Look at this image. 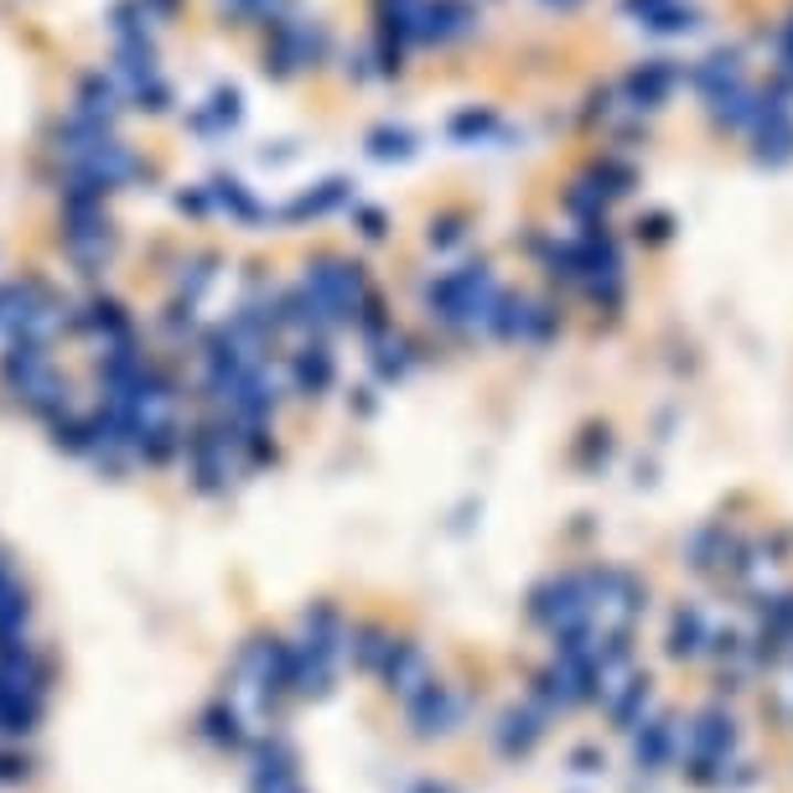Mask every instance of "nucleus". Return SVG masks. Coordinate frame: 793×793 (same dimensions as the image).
<instances>
[{"label": "nucleus", "mask_w": 793, "mask_h": 793, "mask_svg": "<svg viewBox=\"0 0 793 793\" xmlns=\"http://www.w3.org/2000/svg\"><path fill=\"white\" fill-rule=\"evenodd\" d=\"M675 84H685V63H675V57H648V63H638V68L623 78V109L654 115V109H664V99L675 94Z\"/></svg>", "instance_id": "obj_1"}, {"label": "nucleus", "mask_w": 793, "mask_h": 793, "mask_svg": "<svg viewBox=\"0 0 793 793\" xmlns=\"http://www.w3.org/2000/svg\"><path fill=\"white\" fill-rule=\"evenodd\" d=\"M477 32L473 0H421L415 11V42H456Z\"/></svg>", "instance_id": "obj_2"}, {"label": "nucleus", "mask_w": 793, "mask_h": 793, "mask_svg": "<svg viewBox=\"0 0 793 793\" xmlns=\"http://www.w3.org/2000/svg\"><path fill=\"white\" fill-rule=\"evenodd\" d=\"M762 94H768V88H762ZM752 140H758V161H768V167L793 161V115H789V104L768 94V109H762L758 125H752Z\"/></svg>", "instance_id": "obj_3"}, {"label": "nucleus", "mask_w": 793, "mask_h": 793, "mask_svg": "<svg viewBox=\"0 0 793 793\" xmlns=\"http://www.w3.org/2000/svg\"><path fill=\"white\" fill-rule=\"evenodd\" d=\"M747 78V52L742 47H716L706 52L695 68H685V84L700 94V99H710V94H721V88L742 84Z\"/></svg>", "instance_id": "obj_4"}, {"label": "nucleus", "mask_w": 793, "mask_h": 793, "mask_svg": "<svg viewBox=\"0 0 793 793\" xmlns=\"http://www.w3.org/2000/svg\"><path fill=\"white\" fill-rule=\"evenodd\" d=\"M332 373H338V363H332V353H327V342H321L317 332L290 353V384H296L302 400H317L321 389L332 384Z\"/></svg>", "instance_id": "obj_5"}, {"label": "nucleus", "mask_w": 793, "mask_h": 793, "mask_svg": "<svg viewBox=\"0 0 793 793\" xmlns=\"http://www.w3.org/2000/svg\"><path fill=\"white\" fill-rule=\"evenodd\" d=\"M119 104H125V94H119L115 78H104V73H94V78H84V84L73 88V115L88 119V125H115L119 119Z\"/></svg>", "instance_id": "obj_6"}, {"label": "nucleus", "mask_w": 793, "mask_h": 793, "mask_svg": "<svg viewBox=\"0 0 793 793\" xmlns=\"http://www.w3.org/2000/svg\"><path fill=\"white\" fill-rule=\"evenodd\" d=\"M384 679L410 700L421 685H431V664H425V654L415 648V643H394L389 658H384Z\"/></svg>", "instance_id": "obj_7"}, {"label": "nucleus", "mask_w": 793, "mask_h": 793, "mask_svg": "<svg viewBox=\"0 0 793 793\" xmlns=\"http://www.w3.org/2000/svg\"><path fill=\"white\" fill-rule=\"evenodd\" d=\"M410 716H415V726L421 731H446V726L456 721V700H452V690L446 685H421V690L410 695Z\"/></svg>", "instance_id": "obj_8"}, {"label": "nucleus", "mask_w": 793, "mask_h": 793, "mask_svg": "<svg viewBox=\"0 0 793 793\" xmlns=\"http://www.w3.org/2000/svg\"><path fill=\"white\" fill-rule=\"evenodd\" d=\"M254 793H302L296 773H290V752L286 747H265L260 768H254Z\"/></svg>", "instance_id": "obj_9"}, {"label": "nucleus", "mask_w": 793, "mask_h": 793, "mask_svg": "<svg viewBox=\"0 0 793 793\" xmlns=\"http://www.w3.org/2000/svg\"><path fill=\"white\" fill-rule=\"evenodd\" d=\"M607 203H612V198L591 182V177H581V182L565 187V213H571L581 229H586V223H607Z\"/></svg>", "instance_id": "obj_10"}, {"label": "nucleus", "mask_w": 793, "mask_h": 793, "mask_svg": "<svg viewBox=\"0 0 793 793\" xmlns=\"http://www.w3.org/2000/svg\"><path fill=\"white\" fill-rule=\"evenodd\" d=\"M229 21H254V27H275V21L296 17V0H219Z\"/></svg>", "instance_id": "obj_11"}, {"label": "nucleus", "mask_w": 793, "mask_h": 793, "mask_svg": "<svg viewBox=\"0 0 793 793\" xmlns=\"http://www.w3.org/2000/svg\"><path fill=\"white\" fill-rule=\"evenodd\" d=\"M706 617H700V607H679L675 617H669V654L675 658H690L706 648Z\"/></svg>", "instance_id": "obj_12"}, {"label": "nucleus", "mask_w": 793, "mask_h": 793, "mask_svg": "<svg viewBox=\"0 0 793 793\" xmlns=\"http://www.w3.org/2000/svg\"><path fill=\"white\" fill-rule=\"evenodd\" d=\"M591 182L602 187L607 198H627V192L638 187V167L623 161L617 151H607V156H596V161H591Z\"/></svg>", "instance_id": "obj_13"}, {"label": "nucleus", "mask_w": 793, "mask_h": 793, "mask_svg": "<svg viewBox=\"0 0 793 793\" xmlns=\"http://www.w3.org/2000/svg\"><path fill=\"white\" fill-rule=\"evenodd\" d=\"M690 747L700 752V758H716L721 762L731 747H737V731H731V721H726L721 710H710V716H700V726L690 731Z\"/></svg>", "instance_id": "obj_14"}, {"label": "nucleus", "mask_w": 793, "mask_h": 793, "mask_svg": "<svg viewBox=\"0 0 793 793\" xmlns=\"http://www.w3.org/2000/svg\"><path fill=\"white\" fill-rule=\"evenodd\" d=\"M239 115H244V109H239V94H234V88H219V94H213V99H208L203 109L192 115V130H203V136H219V130L239 125Z\"/></svg>", "instance_id": "obj_15"}, {"label": "nucleus", "mask_w": 793, "mask_h": 793, "mask_svg": "<svg viewBox=\"0 0 793 793\" xmlns=\"http://www.w3.org/2000/svg\"><path fill=\"white\" fill-rule=\"evenodd\" d=\"M373 369L384 373V379H400L410 369V342L400 332H373Z\"/></svg>", "instance_id": "obj_16"}, {"label": "nucleus", "mask_w": 793, "mask_h": 793, "mask_svg": "<svg viewBox=\"0 0 793 793\" xmlns=\"http://www.w3.org/2000/svg\"><path fill=\"white\" fill-rule=\"evenodd\" d=\"M648 32H658V36H690V32H700V6H690V0H669V6L648 21Z\"/></svg>", "instance_id": "obj_17"}, {"label": "nucleus", "mask_w": 793, "mask_h": 793, "mask_svg": "<svg viewBox=\"0 0 793 793\" xmlns=\"http://www.w3.org/2000/svg\"><path fill=\"white\" fill-rule=\"evenodd\" d=\"M669 747H675V721H669V716H658V721L643 726V737H638V762H643V768H658V762L669 758Z\"/></svg>", "instance_id": "obj_18"}, {"label": "nucleus", "mask_w": 793, "mask_h": 793, "mask_svg": "<svg viewBox=\"0 0 793 793\" xmlns=\"http://www.w3.org/2000/svg\"><path fill=\"white\" fill-rule=\"evenodd\" d=\"M535 737H540V716H529V710H514V716H504L498 747H504V752H529V747H535Z\"/></svg>", "instance_id": "obj_19"}, {"label": "nucleus", "mask_w": 793, "mask_h": 793, "mask_svg": "<svg viewBox=\"0 0 793 793\" xmlns=\"http://www.w3.org/2000/svg\"><path fill=\"white\" fill-rule=\"evenodd\" d=\"M493 130H498V115L493 109H462V115H452V125H446V136L452 140H488Z\"/></svg>", "instance_id": "obj_20"}, {"label": "nucleus", "mask_w": 793, "mask_h": 793, "mask_svg": "<svg viewBox=\"0 0 793 793\" xmlns=\"http://www.w3.org/2000/svg\"><path fill=\"white\" fill-rule=\"evenodd\" d=\"M338 203H348V182H321L317 192H306L290 213H296V219H321V213H332Z\"/></svg>", "instance_id": "obj_21"}, {"label": "nucleus", "mask_w": 793, "mask_h": 793, "mask_svg": "<svg viewBox=\"0 0 793 793\" xmlns=\"http://www.w3.org/2000/svg\"><path fill=\"white\" fill-rule=\"evenodd\" d=\"M369 151L379 156V161H405V156L415 151V136L400 130V125H384V130H373L369 136Z\"/></svg>", "instance_id": "obj_22"}, {"label": "nucleus", "mask_w": 793, "mask_h": 793, "mask_svg": "<svg viewBox=\"0 0 793 793\" xmlns=\"http://www.w3.org/2000/svg\"><path fill=\"white\" fill-rule=\"evenodd\" d=\"M348 648H353V658L363 664V669H384V658H389V648H394V638H384L379 627H363V633H358V643L348 638Z\"/></svg>", "instance_id": "obj_23"}, {"label": "nucleus", "mask_w": 793, "mask_h": 793, "mask_svg": "<svg viewBox=\"0 0 793 793\" xmlns=\"http://www.w3.org/2000/svg\"><path fill=\"white\" fill-rule=\"evenodd\" d=\"M633 229H638V239H648V244H664V239L675 234V219H669V213H643Z\"/></svg>", "instance_id": "obj_24"}, {"label": "nucleus", "mask_w": 793, "mask_h": 793, "mask_svg": "<svg viewBox=\"0 0 793 793\" xmlns=\"http://www.w3.org/2000/svg\"><path fill=\"white\" fill-rule=\"evenodd\" d=\"M462 234H467V229H462V219H431V250H452V244H462Z\"/></svg>", "instance_id": "obj_25"}, {"label": "nucleus", "mask_w": 793, "mask_h": 793, "mask_svg": "<svg viewBox=\"0 0 793 793\" xmlns=\"http://www.w3.org/2000/svg\"><path fill=\"white\" fill-rule=\"evenodd\" d=\"M664 6H669V0H623V17L638 21V27H648V21H654Z\"/></svg>", "instance_id": "obj_26"}, {"label": "nucleus", "mask_w": 793, "mask_h": 793, "mask_svg": "<svg viewBox=\"0 0 793 793\" xmlns=\"http://www.w3.org/2000/svg\"><path fill=\"white\" fill-rule=\"evenodd\" d=\"M773 47H778V68H783V73H793V17H789V21H783V27L773 32Z\"/></svg>", "instance_id": "obj_27"}, {"label": "nucleus", "mask_w": 793, "mask_h": 793, "mask_svg": "<svg viewBox=\"0 0 793 793\" xmlns=\"http://www.w3.org/2000/svg\"><path fill=\"white\" fill-rule=\"evenodd\" d=\"M358 234H363V239H384V213H379V208H363V213H358Z\"/></svg>", "instance_id": "obj_28"}, {"label": "nucleus", "mask_w": 793, "mask_h": 793, "mask_svg": "<svg viewBox=\"0 0 793 793\" xmlns=\"http://www.w3.org/2000/svg\"><path fill=\"white\" fill-rule=\"evenodd\" d=\"M544 6H550V11H575L581 0H544Z\"/></svg>", "instance_id": "obj_29"}]
</instances>
